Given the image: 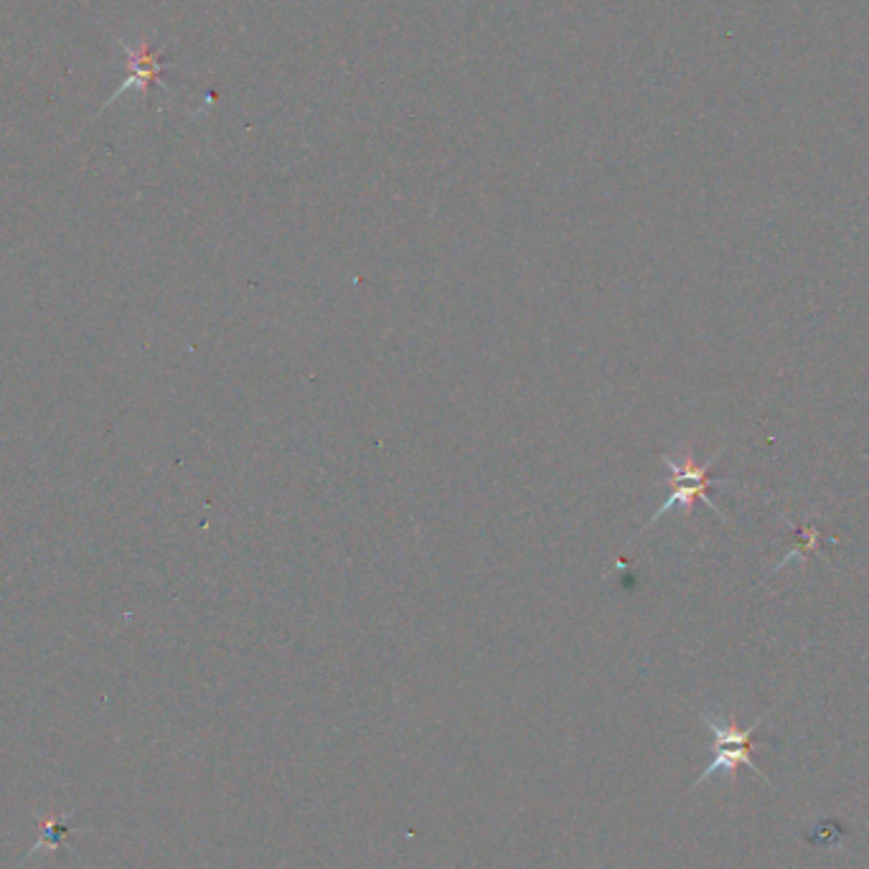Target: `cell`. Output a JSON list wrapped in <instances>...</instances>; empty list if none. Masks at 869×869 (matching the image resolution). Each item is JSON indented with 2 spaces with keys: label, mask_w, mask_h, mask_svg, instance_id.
<instances>
[{
  "label": "cell",
  "mask_w": 869,
  "mask_h": 869,
  "mask_svg": "<svg viewBox=\"0 0 869 869\" xmlns=\"http://www.w3.org/2000/svg\"><path fill=\"white\" fill-rule=\"evenodd\" d=\"M661 460H664V465L668 468V473H672V478H668L672 494H668V499L664 501V507L656 509V514L649 519V524H646L643 529H649V526L656 524L659 519L666 514V511H672L676 507L692 509L694 501H704L712 511H715V514L723 516V511H719L715 503L710 501V496H707L710 486H715V483H725V481H712L710 478V465L715 463L717 456H712L707 463H702V465H697L692 456H687L685 463H676V460H672L668 456H661Z\"/></svg>",
  "instance_id": "obj_2"
},
{
  "label": "cell",
  "mask_w": 869,
  "mask_h": 869,
  "mask_svg": "<svg viewBox=\"0 0 869 869\" xmlns=\"http://www.w3.org/2000/svg\"><path fill=\"white\" fill-rule=\"evenodd\" d=\"M700 719L704 723V727L712 732V738H715V761H712L707 768L702 770V776L697 778L692 789L707 783L710 778L717 776V772H725V776H730V781H734V778H738L740 765H745V768L753 770L763 783L772 785L770 778L761 770V765L753 761V750L763 747V742H755L753 734L757 727L763 725L765 717H757L750 727H740L734 715L719 717V715H712V712L700 710Z\"/></svg>",
  "instance_id": "obj_1"
},
{
  "label": "cell",
  "mask_w": 869,
  "mask_h": 869,
  "mask_svg": "<svg viewBox=\"0 0 869 869\" xmlns=\"http://www.w3.org/2000/svg\"><path fill=\"white\" fill-rule=\"evenodd\" d=\"M69 819H72V812H66L62 816H51V819H41V834H39V842H36L31 849L24 854V859L31 857V854H39L41 849H51V852H59L64 844V836L72 834L69 829ZM21 859V861H24Z\"/></svg>",
  "instance_id": "obj_3"
}]
</instances>
